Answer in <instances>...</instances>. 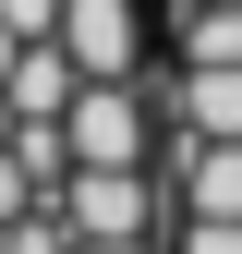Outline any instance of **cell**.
Returning a JSON list of instances; mask_svg holds the SVG:
<instances>
[{
	"mask_svg": "<svg viewBox=\"0 0 242 254\" xmlns=\"http://www.w3.org/2000/svg\"><path fill=\"white\" fill-rule=\"evenodd\" d=\"M60 145H73V170H145V97H133V73L121 85H73Z\"/></svg>",
	"mask_w": 242,
	"mask_h": 254,
	"instance_id": "cell-1",
	"label": "cell"
},
{
	"mask_svg": "<svg viewBox=\"0 0 242 254\" xmlns=\"http://www.w3.org/2000/svg\"><path fill=\"white\" fill-rule=\"evenodd\" d=\"M60 230L73 242H145V218H158V194H145V170H60Z\"/></svg>",
	"mask_w": 242,
	"mask_h": 254,
	"instance_id": "cell-2",
	"label": "cell"
},
{
	"mask_svg": "<svg viewBox=\"0 0 242 254\" xmlns=\"http://www.w3.org/2000/svg\"><path fill=\"white\" fill-rule=\"evenodd\" d=\"M60 49H73L85 85H121L133 49H145V12H133V0H60Z\"/></svg>",
	"mask_w": 242,
	"mask_h": 254,
	"instance_id": "cell-3",
	"label": "cell"
},
{
	"mask_svg": "<svg viewBox=\"0 0 242 254\" xmlns=\"http://www.w3.org/2000/svg\"><path fill=\"white\" fill-rule=\"evenodd\" d=\"M182 206L242 218V133H182Z\"/></svg>",
	"mask_w": 242,
	"mask_h": 254,
	"instance_id": "cell-4",
	"label": "cell"
},
{
	"mask_svg": "<svg viewBox=\"0 0 242 254\" xmlns=\"http://www.w3.org/2000/svg\"><path fill=\"white\" fill-rule=\"evenodd\" d=\"M170 109H182V133H242V61H182Z\"/></svg>",
	"mask_w": 242,
	"mask_h": 254,
	"instance_id": "cell-5",
	"label": "cell"
},
{
	"mask_svg": "<svg viewBox=\"0 0 242 254\" xmlns=\"http://www.w3.org/2000/svg\"><path fill=\"white\" fill-rule=\"evenodd\" d=\"M182 254H242V218H194V230H182Z\"/></svg>",
	"mask_w": 242,
	"mask_h": 254,
	"instance_id": "cell-6",
	"label": "cell"
},
{
	"mask_svg": "<svg viewBox=\"0 0 242 254\" xmlns=\"http://www.w3.org/2000/svg\"><path fill=\"white\" fill-rule=\"evenodd\" d=\"M73 254H145V242H73Z\"/></svg>",
	"mask_w": 242,
	"mask_h": 254,
	"instance_id": "cell-7",
	"label": "cell"
}]
</instances>
